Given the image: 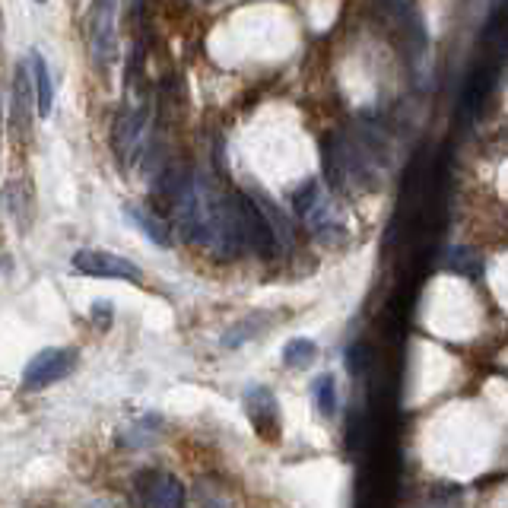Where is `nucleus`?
Masks as SVG:
<instances>
[{"label":"nucleus","mask_w":508,"mask_h":508,"mask_svg":"<svg viewBox=\"0 0 508 508\" xmlns=\"http://www.w3.org/2000/svg\"><path fill=\"white\" fill-rule=\"evenodd\" d=\"M108 309H112V302H96V305H92V318L99 315L102 324H108V321H112V311H108Z\"/></svg>","instance_id":"nucleus-18"},{"label":"nucleus","mask_w":508,"mask_h":508,"mask_svg":"<svg viewBox=\"0 0 508 508\" xmlns=\"http://www.w3.org/2000/svg\"><path fill=\"white\" fill-rule=\"evenodd\" d=\"M35 102V92H32V76H29V64L16 70V83H13V121L16 130H23V137L29 134V108Z\"/></svg>","instance_id":"nucleus-12"},{"label":"nucleus","mask_w":508,"mask_h":508,"mask_svg":"<svg viewBox=\"0 0 508 508\" xmlns=\"http://www.w3.org/2000/svg\"><path fill=\"white\" fill-rule=\"evenodd\" d=\"M311 401L318 407L321 417H334L337 413V381L331 372L318 375V379L311 381Z\"/></svg>","instance_id":"nucleus-13"},{"label":"nucleus","mask_w":508,"mask_h":508,"mask_svg":"<svg viewBox=\"0 0 508 508\" xmlns=\"http://www.w3.org/2000/svg\"><path fill=\"white\" fill-rule=\"evenodd\" d=\"M245 413H248L251 426H254L267 442L277 439V433H280V403H277L270 387L251 385L248 391H245Z\"/></svg>","instance_id":"nucleus-6"},{"label":"nucleus","mask_w":508,"mask_h":508,"mask_svg":"<svg viewBox=\"0 0 508 508\" xmlns=\"http://www.w3.org/2000/svg\"><path fill=\"white\" fill-rule=\"evenodd\" d=\"M264 327H267V318H261V315H248V318H242L238 324H232L226 334H223V347H229V349L242 347L245 340H254Z\"/></svg>","instance_id":"nucleus-14"},{"label":"nucleus","mask_w":508,"mask_h":508,"mask_svg":"<svg viewBox=\"0 0 508 508\" xmlns=\"http://www.w3.org/2000/svg\"><path fill=\"white\" fill-rule=\"evenodd\" d=\"M29 76H32V92H35V114L38 118H48L54 108V83L45 54L38 51V48L29 54Z\"/></svg>","instance_id":"nucleus-10"},{"label":"nucleus","mask_w":508,"mask_h":508,"mask_svg":"<svg viewBox=\"0 0 508 508\" xmlns=\"http://www.w3.org/2000/svg\"><path fill=\"white\" fill-rule=\"evenodd\" d=\"M124 216H128V220L137 226V232L150 238L156 248H172V226H168L162 216H156L152 210H146V207H137V204L124 207Z\"/></svg>","instance_id":"nucleus-9"},{"label":"nucleus","mask_w":508,"mask_h":508,"mask_svg":"<svg viewBox=\"0 0 508 508\" xmlns=\"http://www.w3.org/2000/svg\"><path fill=\"white\" fill-rule=\"evenodd\" d=\"M321 200V184L318 182H309L296 191V198H293V207H296L299 216H309L315 210V204Z\"/></svg>","instance_id":"nucleus-17"},{"label":"nucleus","mask_w":508,"mask_h":508,"mask_svg":"<svg viewBox=\"0 0 508 508\" xmlns=\"http://www.w3.org/2000/svg\"><path fill=\"white\" fill-rule=\"evenodd\" d=\"M90 54L99 67H108L118 58V0H92Z\"/></svg>","instance_id":"nucleus-3"},{"label":"nucleus","mask_w":508,"mask_h":508,"mask_svg":"<svg viewBox=\"0 0 508 508\" xmlns=\"http://www.w3.org/2000/svg\"><path fill=\"white\" fill-rule=\"evenodd\" d=\"M74 270L86 273V277H99V280H121V283H140L144 273L134 261L112 254L102 248H80L74 254Z\"/></svg>","instance_id":"nucleus-4"},{"label":"nucleus","mask_w":508,"mask_h":508,"mask_svg":"<svg viewBox=\"0 0 508 508\" xmlns=\"http://www.w3.org/2000/svg\"><path fill=\"white\" fill-rule=\"evenodd\" d=\"M369 363H372V347H369L365 340L349 343V349H347V369H349V375H363L365 369H369Z\"/></svg>","instance_id":"nucleus-16"},{"label":"nucleus","mask_w":508,"mask_h":508,"mask_svg":"<svg viewBox=\"0 0 508 508\" xmlns=\"http://www.w3.org/2000/svg\"><path fill=\"white\" fill-rule=\"evenodd\" d=\"M248 194H251V200L258 204V210L264 213V220L270 223L273 236H277V242H280V248H289V242H293V223H289V216H286V213H283L280 207L273 204V200L267 198L264 191L251 188Z\"/></svg>","instance_id":"nucleus-11"},{"label":"nucleus","mask_w":508,"mask_h":508,"mask_svg":"<svg viewBox=\"0 0 508 508\" xmlns=\"http://www.w3.org/2000/svg\"><path fill=\"white\" fill-rule=\"evenodd\" d=\"M146 112L144 108H124L114 121V150L124 162H130L140 152L146 140Z\"/></svg>","instance_id":"nucleus-7"},{"label":"nucleus","mask_w":508,"mask_h":508,"mask_svg":"<svg viewBox=\"0 0 508 508\" xmlns=\"http://www.w3.org/2000/svg\"><path fill=\"white\" fill-rule=\"evenodd\" d=\"M74 359H76L74 349H64V347L42 349V353H35L32 363L26 365L23 387L26 391H42V387H51L54 381L67 379L70 369H74Z\"/></svg>","instance_id":"nucleus-5"},{"label":"nucleus","mask_w":508,"mask_h":508,"mask_svg":"<svg viewBox=\"0 0 508 508\" xmlns=\"http://www.w3.org/2000/svg\"><path fill=\"white\" fill-rule=\"evenodd\" d=\"M172 210L182 236L213 258L232 261L242 251L236 207L220 194L207 175L178 172L172 182Z\"/></svg>","instance_id":"nucleus-1"},{"label":"nucleus","mask_w":508,"mask_h":508,"mask_svg":"<svg viewBox=\"0 0 508 508\" xmlns=\"http://www.w3.org/2000/svg\"><path fill=\"white\" fill-rule=\"evenodd\" d=\"M232 207H236V223H238V236H242V245H248L254 254H261V258H277L280 254V242H277V236H273L270 223L264 220V213L258 210V204L251 200L248 191H242L236 200H232Z\"/></svg>","instance_id":"nucleus-2"},{"label":"nucleus","mask_w":508,"mask_h":508,"mask_svg":"<svg viewBox=\"0 0 508 508\" xmlns=\"http://www.w3.org/2000/svg\"><path fill=\"white\" fill-rule=\"evenodd\" d=\"M318 356V343L309 340V337H296V340H289L283 347V363L289 369H302V365H311Z\"/></svg>","instance_id":"nucleus-15"},{"label":"nucleus","mask_w":508,"mask_h":508,"mask_svg":"<svg viewBox=\"0 0 508 508\" xmlns=\"http://www.w3.org/2000/svg\"><path fill=\"white\" fill-rule=\"evenodd\" d=\"M140 493L150 508H184V483L168 471L146 473Z\"/></svg>","instance_id":"nucleus-8"},{"label":"nucleus","mask_w":508,"mask_h":508,"mask_svg":"<svg viewBox=\"0 0 508 508\" xmlns=\"http://www.w3.org/2000/svg\"><path fill=\"white\" fill-rule=\"evenodd\" d=\"M38 4H45V0H38Z\"/></svg>","instance_id":"nucleus-19"}]
</instances>
